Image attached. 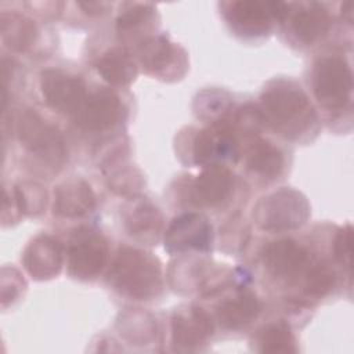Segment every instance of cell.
<instances>
[{
	"mask_svg": "<svg viewBox=\"0 0 354 354\" xmlns=\"http://www.w3.org/2000/svg\"><path fill=\"white\" fill-rule=\"evenodd\" d=\"M260 351L264 353H296V339L285 322H274L263 328L259 336Z\"/></svg>",
	"mask_w": 354,
	"mask_h": 354,
	"instance_id": "603a6c76",
	"label": "cell"
},
{
	"mask_svg": "<svg viewBox=\"0 0 354 354\" xmlns=\"http://www.w3.org/2000/svg\"><path fill=\"white\" fill-rule=\"evenodd\" d=\"M248 167L263 177H277L283 167V155L274 144L259 140L249 149Z\"/></svg>",
	"mask_w": 354,
	"mask_h": 354,
	"instance_id": "44dd1931",
	"label": "cell"
},
{
	"mask_svg": "<svg viewBox=\"0 0 354 354\" xmlns=\"http://www.w3.org/2000/svg\"><path fill=\"white\" fill-rule=\"evenodd\" d=\"M17 134L21 144L35 156L51 166L66 159L65 141L57 127L47 123L37 112L24 109L17 118Z\"/></svg>",
	"mask_w": 354,
	"mask_h": 354,
	"instance_id": "3957f363",
	"label": "cell"
},
{
	"mask_svg": "<svg viewBox=\"0 0 354 354\" xmlns=\"http://www.w3.org/2000/svg\"><path fill=\"white\" fill-rule=\"evenodd\" d=\"M353 243V228L351 225H346L339 230L336 238H335V257L339 263L343 266L350 267L351 264V245Z\"/></svg>",
	"mask_w": 354,
	"mask_h": 354,
	"instance_id": "4316f807",
	"label": "cell"
},
{
	"mask_svg": "<svg viewBox=\"0 0 354 354\" xmlns=\"http://www.w3.org/2000/svg\"><path fill=\"white\" fill-rule=\"evenodd\" d=\"M14 202L21 214H39L46 206V191L37 184H18L14 188Z\"/></svg>",
	"mask_w": 354,
	"mask_h": 354,
	"instance_id": "cb8c5ba5",
	"label": "cell"
},
{
	"mask_svg": "<svg viewBox=\"0 0 354 354\" xmlns=\"http://www.w3.org/2000/svg\"><path fill=\"white\" fill-rule=\"evenodd\" d=\"M95 206V195L83 180H69L54 192V213L62 217H80Z\"/></svg>",
	"mask_w": 354,
	"mask_h": 354,
	"instance_id": "9a60e30c",
	"label": "cell"
},
{
	"mask_svg": "<svg viewBox=\"0 0 354 354\" xmlns=\"http://www.w3.org/2000/svg\"><path fill=\"white\" fill-rule=\"evenodd\" d=\"M126 225L131 235L145 239L156 236L162 228V214L151 202L142 201L127 213Z\"/></svg>",
	"mask_w": 354,
	"mask_h": 354,
	"instance_id": "7402d4cb",
	"label": "cell"
},
{
	"mask_svg": "<svg viewBox=\"0 0 354 354\" xmlns=\"http://www.w3.org/2000/svg\"><path fill=\"white\" fill-rule=\"evenodd\" d=\"M109 277L119 292L138 300H148L156 296L162 288L158 260L133 248H122L118 252Z\"/></svg>",
	"mask_w": 354,
	"mask_h": 354,
	"instance_id": "7a4b0ae2",
	"label": "cell"
},
{
	"mask_svg": "<svg viewBox=\"0 0 354 354\" xmlns=\"http://www.w3.org/2000/svg\"><path fill=\"white\" fill-rule=\"evenodd\" d=\"M141 64L153 75L167 76L176 71L174 65H184V53L165 37H152L141 48Z\"/></svg>",
	"mask_w": 354,
	"mask_h": 354,
	"instance_id": "2e32d148",
	"label": "cell"
},
{
	"mask_svg": "<svg viewBox=\"0 0 354 354\" xmlns=\"http://www.w3.org/2000/svg\"><path fill=\"white\" fill-rule=\"evenodd\" d=\"M1 40L14 51H25L36 37V26L32 19L18 12H3L0 17Z\"/></svg>",
	"mask_w": 354,
	"mask_h": 354,
	"instance_id": "ac0fdd59",
	"label": "cell"
},
{
	"mask_svg": "<svg viewBox=\"0 0 354 354\" xmlns=\"http://www.w3.org/2000/svg\"><path fill=\"white\" fill-rule=\"evenodd\" d=\"M353 73L347 61L337 55L319 58L314 65V94L328 109H340L351 98Z\"/></svg>",
	"mask_w": 354,
	"mask_h": 354,
	"instance_id": "277c9868",
	"label": "cell"
},
{
	"mask_svg": "<svg viewBox=\"0 0 354 354\" xmlns=\"http://www.w3.org/2000/svg\"><path fill=\"white\" fill-rule=\"evenodd\" d=\"M212 236V227L207 221L194 213L183 214L171 223L166 235L169 250H183L187 248H207Z\"/></svg>",
	"mask_w": 354,
	"mask_h": 354,
	"instance_id": "5bb4252c",
	"label": "cell"
},
{
	"mask_svg": "<svg viewBox=\"0 0 354 354\" xmlns=\"http://www.w3.org/2000/svg\"><path fill=\"white\" fill-rule=\"evenodd\" d=\"M292 28L300 41L311 44L329 30L330 17L322 6L313 3L299 7L297 12L293 15Z\"/></svg>",
	"mask_w": 354,
	"mask_h": 354,
	"instance_id": "e0dca14e",
	"label": "cell"
},
{
	"mask_svg": "<svg viewBox=\"0 0 354 354\" xmlns=\"http://www.w3.org/2000/svg\"><path fill=\"white\" fill-rule=\"evenodd\" d=\"M234 176L221 165H212L203 170L192 185V199L199 205L217 206L232 194Z\"/></svg>",
	"mask_w": 354,
	"mask_h": 354,
	"instance_id": "4fadbf2b",
	"label": "cell"
},
{
	"mask_svg": "<svg viewBox=\"0 0 354 354\" xmlns=\"http://www.w3.org/2000/svg\"><path fill=\"white\" fill-rule=\"evenodd\" d=\"M264 263L275 277L295 279L308 266L310 256L306 248L286 238L274 241L266 248Z\"/></svg>",
	"mask_w": 354,
	"mask_h": 354,
	"instance_id": "9c48e42d",
	"label": "cell"
},
{
	"mask_svg": "<svg viewBox=\"0 0 354 354\" xmlns=\"http://www.w3.org/2000/svg\"><path fill=\"white\" fill-rule=\"evenodd\" d=\"M108 257V242L91 228L76 230L68 246V268L72 277L91 279L104 268Z\"/></svg>",
	"mask_w": 354,
	"mask_h": 354,
	"instance_id": "5b68a950",
	"label": "cell"
},
{
	"mask_svg": "<svg viewBox=\"0 0 354 354\" xmlns=\"http://www.w3.org/2000/svg\"><path fill=\"white\" fill-rule=\"evenodd\" d=\"M213 332L210 317L202 308L194 307L188 313H176L171 319L173 343L184 350L201 346Z\"/></svg>",
	"mask_w": 354,
	"mask_h": 354,
	"instance_id": "8fae6325",
	"label": "cell"
},
{
	"mask_svg": "<svg viewBox=\"0 0 354 354\" xmlns=\"http://www.w3.org/2000/svg\"><path fill=\"white\" fill-rule=\"evenodd\" d=\"M266 118L286 136H299L314 120V109L304 91L292 82L271 83L261 95Z\"/></svg>",
	"mask_w": 354,
	"mask_h": 354,
	"instance_id": "6da1fadb",
	"label": "cell"
},
{
	"mask_svg": "<svg viewBox=\"0 0 354 354\" xmlns=\"http://www.w3.org/2000/svg\"><path fill=\"white\" fill-rule=\"evenodd\" d=\"M77 6L88 15H98L104 12L109 4L104 1H79Z\"/></svg>",
	"mask_w": 354,
	"mask_h": 354,
	"instance_id": "83f0119b",
	"label": "cell"
},
{
	"mask_svg": "<svg viewBox=\"0 0 354 354\" xmlns=\"http://www.w3.org/2000/svg\"><path fill=\"white\" fill-rule=\"evenodd\" d=\"M95 68L108 83L116 86L129 84L137 73L131 57L123 48L108 50L98 58Z\"/></svg>",
	"mask_w": 354,
	"mask_h": 354,
	"instance_id": "d6986e66",
	"label": "cell"
},
{
	"mask_svg": "<svg viewBox=\"0 0 354 354\" xmlns=\"http://www.w3.org/2000/svg\"><path fill=\"white\" fill-rule=\"evenodd\" d=\"M40 90L53 109L73 116L88 95L86 83L80 76L59 69H46L40 73Z\"/></svg>",
	"mask_w": 354,
	"mask_h": 354,
	"instance_id": "8992f818",
	"label": "cell"
},
{
	"mask_svg": "<svg viewBox=\"0 0 354 354\" xmlns=\"http://www.w3.org/2000/svg\"><path fill=\"white\" fill-rule=\"evenodd\" d=\"M335 282V274L326 266L318 264L307 271L306 292L313 297H321L326 295Z\"/></svg>",
	"mask_w": 354,
	"mask_h": 354,
	"instance_id": "484cf974",
	"label": "cell"
},
{
	"mask_svg": "<svg viewBox=\"0 0 354 354\" xmlns=\"http://www.w3.org/2000/svg\"><path fill=\"white\" fill-rule=\"evenodd\" d=\"M261 310V303L252 292H243L224 301L218 308V319L227 328H239L253 321Z\"/></svg>",
	"mask_w": 354,
	"mask_h": 354,
	"instance_id": "ffe728a7",
	"label": "cell"
},
{
	"mask_svg": "<svg viewBox=\"0 0 354 354\" xmlns=\"http://www.w3.org/2000/svg\"><path fill=\"white\" fill-rule=\"evenodd\" d=\"M307 213L308 205L300 194L292 189H282L259 205L256 217L266 230H286L303 224Z\"/></svg>",
	"mask_w": 354,
	"mask_h": 354,
	"instance_id": "52a82bcc",
	"label": "cell"
},
{
	"mask_svg": "<svg viewBox=\"0 0 354 354\" xmlns=\"http://www.w3.org/2000/svg\"><path fill=\"white\" fill-rule=\"evenodd\" d=\"M122 104L119 95L108 88L97 90L87 95L84 104L73 116L79 127L88 131H104L120 118Z\"/></svg>",
	"mask_w": 354,
	"mask_h": 354,
	"instance_id": "ba28073f",
	"label": "cell"
},
{
	"mask_svg": "<svg viewBox=\"0 0 354 354\" xmlns=\"http://www.w3.org/2000/svg\"><path fill=\"white\" fill-rule=\"evenodd\" d=\"M223 7L230 25L241 35L256 36L266 33L270 28L271 14L267 3L243 0L224 3Z\"/></svg>",
	"mask_w": 354,
	"mask_h": 354,
	"instance_id": "7c38bea8",
	"label": "cell"
},
{
	"mask_svg": "<svg viewBox=\"0 0 354 354\" xmlns=\"http://www.w3.org/2000/svg\"><path fill=\"white\" fill-rule=\"evenodd\" d=\"M24 264L26 271L36 279L53 278L62 266L59 242L48 235L35 238L24 253Z\"/></svg>",
	"mask_w": 354,
	"mask_h": 354,
	"instance_id": "30bf717a",
	"label": "cell"
},
{
	"mask_svg": "<svg viewBox=\"0 0 354 354\" xmlns=\"http://www.w3.org/2000/svg\"><path fill=\"white\" fill-rule=\"evenodd\" d=\"M153 6L151 4H142V3H136L130 4L126 10H123L118 19H116V29L119 33H126L131 32L144 24L149 21L153 15Z\"/></svg>",
	"mask_w": 354,
	"mask_h": 354,
	"instance_id": "d4e9b609",
	"label": "cell"
}]
</instances>
